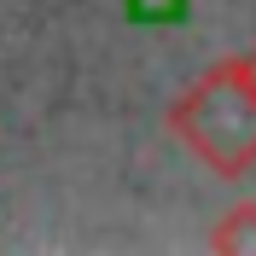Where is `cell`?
<instances>
[{
	"instance_id": "cell-1",
	"label": "cell",
	"mask_w": 256,
	"mask_h": 256,
	"mask_svg": "<svg viewBox=\"0 0 256 256\" xmlns=\"http://www.w3.org/2000/svg\"><path fill=\"white\" fill-rule=\"evenodd\" d=\"M169 134L222 180L256 169V47L210 64L169 105Z\"/></svg>"
},
{
	"instance_id": "cell-2",
	"label": "cell",
	"mask_w": 256,
	"mask_h": 256,
	"mask_svg": "<svg viewBox=\"0 0 256 256\" xmlns=\"http://www.w3.org/2000/svg\"><path fill=\"white\" fill-rule=\"evenodd\" d=\"M210 250H222V256H256V204L222 210V222L210 227Z\"/></svg>"
}]
</instances>
